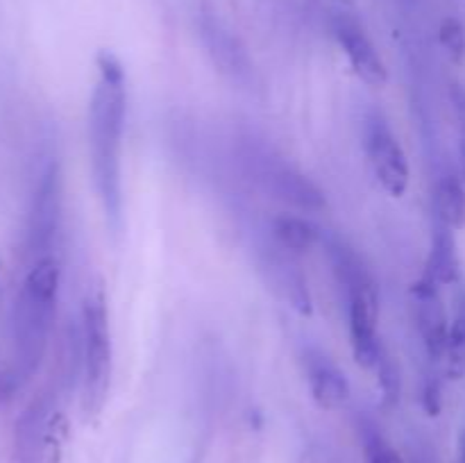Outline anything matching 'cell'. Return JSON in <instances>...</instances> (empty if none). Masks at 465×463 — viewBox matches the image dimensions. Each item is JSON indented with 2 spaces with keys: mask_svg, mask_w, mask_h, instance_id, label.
Returning a JSON list of instances; mask_svg holds the SVG:
<instances>
[{
  "mask_svg": "<svg viewBox=\"0 0 465 463\" xmlns=\"http://www.w3.org/2000/svg\"><path fill=\"white\" fill-rule=\"evenodd\" d=\"M100 80L89 104L91 175L98 191L109 227L121 230L123 222V130H125V71L116 54H98Z\"/></svg>",
  "mask_w": 465,
  "mask_h": 463,
  "instance_id": "1",
  "label": "cell"
},
{
  "mask_svg": "<svg viewBox=\"0 0 465 463\" xmlns=\"http://www.w3.org/2000/svg\"><path fill=\"white\" fill-rule=\"evenodd\" d=\"M59 277H62V268L57 259L53 254L39 257L27 271L14 300L12 379L16 384L35 375L48 348L54 311H57Z\"/></svg>",
  "mask_w": 465,
  "mask_h": 463,
  "instance_id": "2",
  "label": "cell"
},
{
  "mask_svg": "<svg viewBox=\"0 0 465 463\" xmlns=\"http://www.w3.org/2000/svg\"><path fill=\"white\" fill-rule=\"evenodd\" d=\"M112 384V331L103 293H94L82 307V386L84 411L98 413Z\"/></svg>",
  "mask_w": 465,
  "mask_h": 463,
  "instance_id": "3",
  "label": "cell"
},
{
  "mask_svg": "<svg viewBox=\"0 0 465 463\" xmlns=\"http://www.w3.org/2000/svg\"><path fill=\"white\" fill-rule=\"evenodd\" d=\"M363 150H366L368 166L381 189L393 198L404 195V191L409 189L407 154L381 112H371L363 118Z\"/></svg>",
  "mask_w": 465,
  "mask_h": 463,
  "instance_id": "4",
  "label": "cell"
},
{
  "mask_svg": "<svg viewBox=\"0 0 465 463\" xmlns=\"http://www.w3.org/2000/svg\"><path fill=\"white\" fill-rule=\"evenodd\" d=\"M348 295V320H350V343H352L354 359L361 368L375 370L384 348L377 336V316H380V293H377L375 277L354 281L345 286Z\"/></svg>",
  "mask_w": 465,
  "mask_h": 463,
  "instance_id": "5",
  "label": "cell"
},
{
  "mask_svg": "<svg viewBox=\"0 0 465 463\" xmlns=\"http://www.w3.org/2000/svg\"><path fill=\"white\" fill-rule=\"evenodd\" d=\"M59 218H62V175L57 163H50L36 184L30 218H27V250L32 254L45 257V250L57 236Z\"/></svg>",
  "mask_w": 465,
  "mask_h": 463,
  "instance_id": "6",
  "label": "cell"
},
{
  "mask_svg": "<svg viewBox=\"0 0 465 463\" xmlns=\"http://www.w3.org/2000/svg\"><path fill=\"white\" fill-rule=\"evenodd\" d=\"M411 307L413 320H416L418 334L431 361H443L445 348H448L450 316L445 309L440 286L427 275H422L411 286Z\"/></svg>",
  "mask_w": 465,
  "mask_h": 463,
  "instance_id": "7",
  "label": "cell"
},
{
  "mask_svg": "<svg viewBox=\"0 0 465 463\" xmlns=\"http://www.w3.org/2000/svg\"><path fill=\"white\" fill-rule=\"evenodd\" d=\"M254 163H257V180L277 200H284L300 209H312V212L325 207L322 191L282 157H275L272 153L254 154Z\"/></svg>",
  "mask_w": 465,
  "mask_h": 463,
  "instance_id": "8",
  "label": "cell"
},
{
  "mask_svg": "<svg viewBox=\"0 0 465 463\" xmlns=\"http://www.w3.org/2000/svg\"><path fill=\"white\" fill-rule=\"evenodd\" d=\"M334 36L341 44V48H343V53L348 54L352 71L357 73L368 86L386 84L389 71H386L384 59L377 53L375 44H372L371 36L366 34V30H363L352 16H348V14L334 16Z\"/></svg>",
  "mask_w": 465,
  "mask_h": 463,
  "instance_id": "9",
  "label": "cell"
},
{
  "mask_svg": "<svg viewBox=\"0 0 465 463\" xmlns=\"http://www.w3.org/2000/svg\"><path fill=\"white\" fill-rule=\"evenodd\" d=\"M302 366L312 398L318 407L331 411L348 402L350 381L330 354L309 345L302 352Z\"/></svg>",
  "mask_w": 465,
  "mask_h": 463,
  "instance_id": "10",
  "label": "cell"
},
{
  "mask_svg": "<svg viewBox=\"0 0 465 463\" xmlns=\"http://www.w3.org/2000/svg\"><path fill=\"white\" fill-rule=\"evenodd\" d=\"M263 271H266L268 281L272 289L300 313H312V295H309V286L300 268L295 266L293 254L282 250L275 245V252L268 254L263 261Z\"/></svg>",
  "mask_w": 465,
  "mask_h": 463,
  "instance_id": "11",
  "label": "cell"
},
{
  "mask_svg": "<svg viewBox=\"0 0 465 463\" xmlns=\"http://www.w3.org/2000/svg\"><path fill=\"white\" fill-rule=\"evenodd\" d=\"M203 34L204 41H207L209 53H212L213 62L221 66V71L227 73L232 80L248 82L250 75H252V66H250L243 45L230 34V30H225L218 21H204Z\"/></svg>",
  "mask_w": 465,
  "mask_h": 463,
  "instance_id": "12",
  "label": "cell"
},
{
  "mask_svg": "<svg viewBox=\"0 0 465 463\" xmlns=\"http://www.w3.org/2000/svg\"><path fill=\"white\" fill-rule=\"evenodd\" d=\"M425 275L439 286H457L461 280V261H459L457 241L450 227L436 222L431 234V250L427 257Z\"/></svg>",
  "mask_w": 465,
  "mask_h": 463,
  "instance_id": "13",
  "label": "cell"
},
{
  "mask_svg": "<svg viewBox=\"0 0 465 463\" xmlns=\"http://www.w3.org/2000/svg\"><path fill=\"white\" fill-rule=\"evenodd\" d=\"M271 230L275 245H280L282 250L291 254L309 252L318 241H322V234H325L316 222L309 221V218L295 216V213H280V216H275Z\"/></svg>",
  "mask_w": 465,
  "mask_h": 463,
  "instance_id": "14",
  "label": "cell"
},
{
  "mask_svg": "<svg viewBox=\"0 0 465 463\" xmlns=\"http://www.w3.org/2000/svg\"><path fill=\"white\" fill-rule=\"evenodd\" d=\"M436 222L452 232L465 230V186L459 177H440L434 189Z\"/></svg>",
  "mask_w": 465,
  "mask_h": 463,
  "instance_id": "15",
  "label": "cell"
},
{
  "mask_svg": "<svg viewBox=\"0 0 465 463\" xmlns=\"http://www.w3.org/2000/svg\"><path fill=\"white\" fill-rule=\"evenodd\" d=\"M445 372L452 379L465 377V289L457 284L454 313L450 318L448 348H445Z\"/></svg>",
  "mask_w": 465,
  "mask_h": 463,
  "instance_id": "16",
  "label": "cell"
},
{
  "mask_svg": "<svg viewBox=\"0 0 465 463\" xmlns=\"http://www.w3.org/2000/svg\"><path fill=\"white\" fill-rule=\"evenodd\" d=\"M359 434H361L363 454H366V463H402L400 461L398 452L386 443L381 431L377 429L375 422L363 418L359 422Z\"/></svg>",
  "mask_w": 465,
  "mask_h": 463,
  "instance_id": "17",
  "label": "cell"
},
{
  "mask_svg": "<svg viewBox=\"0 0 465 463\" xmlns=\"http://www.w3.org/2000/svg\"><path fill=\"white\" fill-rule=\"evenodd\" d=\"M439 39L440 45L445 48V53H448L454 62H461L465 57V27L459 18L448 16L440 23Z\"/></svg>",
  "mask_w": 465,
  "mask_h": 463,
  "instance_id": "18",
  "label": "cell"
},
{
  "mask_svg": "<svg viewBox=\"0 0 465 463\" xmlns=\"http://www.w3.org/2000/svg\"><path fill=\"white\" fill-rule=\"evenodd\" d=\"M377 375H380L381 390H384L386 404H395L400 399V370L393 363L389 354H381L380 363H377Z\"/></svg>",
  "mask_w": 465,
  "mask_h": 463,
  "instance_id": "19",
  "label": "cell"
},
{
  "mask_svg": "<svg viewBox=\"0 0 465 463\" xmlns=\"http://www.w3.org/2000/svg\"><path fill=\"white\" fill-rule=\"evenodd\" d=\"M452 103L459 118V150H461V163L465 175V89H461V86H454L452 89Z\"/></svg>",
  "mask_w": 465,
  "mask_h": 463,
  "instance_id": "20",
  "label": "cell"
},
{
  "mask_svg": "<svg viewBox=\"0 0 465 463\" xmlns=\"http://www.w3.org/2000/svg\"><path fill=\"white\" fill-rule=\"evenodd\" d=\"M440 404H443V398H440V384L439 379L430 377L425 381V389H422V407L430 416H439Z\"/></svg>",
  "mask_w": 465,
  "mask_h": 463,
  "instance_id": "21",
  "label": "cell"
},
{
  "mask_svg": "<svg viewBox=\"0 0 465 463\" xmlns=\"http://www.w3.org/2000/svg\"><path fill=\"white\" fill-rule=\"evenodd\" d=\"M459 463H465V431L461 436V443H459Z\"/></svg>",
  "mask_w": 465,
  "mask_h": 463,
  "instance_id": "22",
  "label": "cell"
}]
</instances>
